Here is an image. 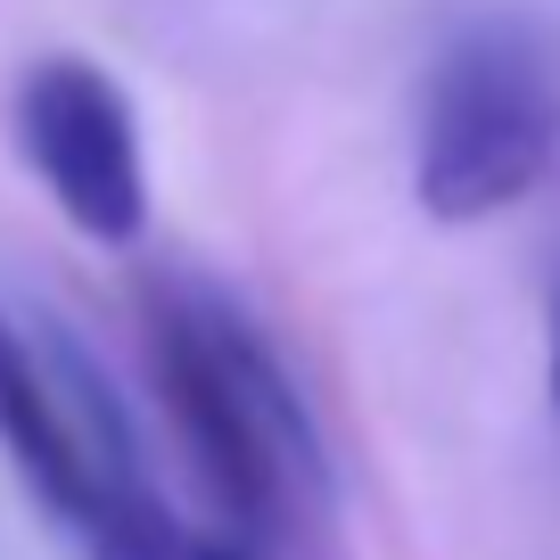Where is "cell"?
<instances>
[{
  "label": "cell",
  "mask_w": 560,
  "mask_h": 560,
  "mask_svg": "<svg viewBox=\"0 0 560 560\" xmlns=\"http://www.w3.org/2000/svg\"><path fill=\"white\" fill-rule=\"evenodd\" d=\"M149 371L207 494L240 527H280L322 478V445L264 330L198 280L149 289Z\"/></svg>",
  "instance_id": "1"
},
{
  "label": "cell",
  "mask_w": 560,
  "mask_h": 560,
  "mask_svg": "<svg viewBox=\"0 0 560 560\" xmlns=\"http://www.w3.org/2000/svg\"><path fill=\"white\" fill-rule=\"evenodd\" d=\"M560 158V67L527 25H470L420 91L412 190L438 223L520 207Z\"/></svg>",
  "instance_id": "2"
},
{
  "label": "cell",
  "mask_w": 560,
  "mask_h": 560,
  "mask_svg": "<svg viewBox=\"0 0 560 560\" xmlns=\"http://www.w3.org/2000/svg\"><path fill=\"white\" fill-rule=\"evenodd\" d=\"M18 149L83 240L132 247L149 231V158L116 74L91 58H42L18 83Z\"/></svg>",
  "instance_id": "3"
},
{
  "label": "cell",
  "mask_w": 560,
  "mask_h": 560,
  "mask_svg": "<svg viewBox=\"0 0 560 560\" xmlns=\"http://www.w3.org/2000/svg\"><path fill=\"white\" fill-rule=\"evenodd\" d=\"M83 544H91V560H240V552H223V544L190 536L149 487L124 494L116 511H100V520L83 527Z\"/></svg>",
  "instance_id": "4"
},
{
  "label": "cell",
  "mask_w": 560,
  "mask_h": 560,
  "mask_svg": "<svg viewBox=\"0 0 560 560\" xmlns=\"http://www.w3.org/2000/svg\"><path fill=\"white\" fill-rule=\"evenodd\" d=\"M544 371H552V412H560V280H552V305H544Z\"/></svg>",
  "instance_id": "5"
}]
</instances>
